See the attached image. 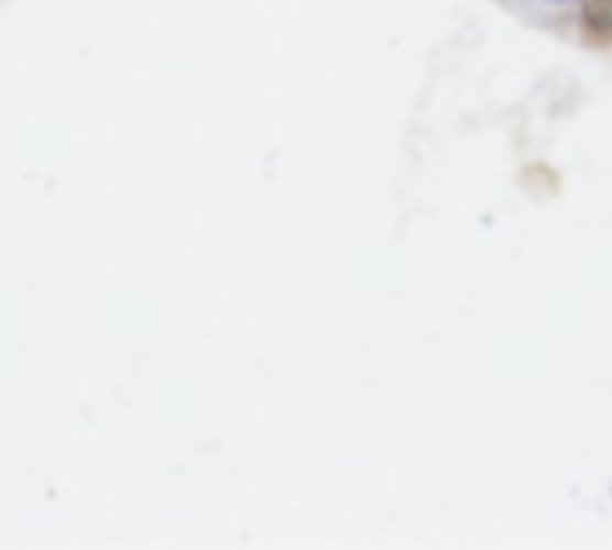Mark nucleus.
I'll use <instances>...</instances> for the list:
<instances>
[{"mask_svg": "<svg viewBox=\"0 0 612 550\" xmlns=\"http://www.w3.org/2000/svg\"><path fill=\"white\" fill-rule=\"evenodd\" d=\"M577 33L580 43L591 51L612 47V0H583L577 14Z\"/></svg>", "mask_w": 612, "mask_h": 550, "instance_id": "f257e3e1", "label": "nucleus"}]
</instances>
